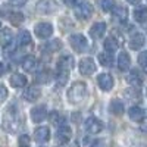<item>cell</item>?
<instances>
[{
  "mask_svg": "<svg viewBox=\"0 0 147 147\" xmlns=\"http://www.w3.org/2000/svg\"><path fill=\"white\" fill-rule=\"evenodd\" d=\"M138 63H140L143 68L147 69V50L140 53V56H138Z\"/></svg>",
  "mask_w": 147,
  "mask_h": 147,
  "instance_id": "37",
  "label": "cell"
},
{
  "mask_svg": "<svg viewBox=\"0 0 147 147\" xmlns=\"http://www.w3.org/2000/svg\"><path fill=\"white\" fill-rule=\"evenodd\" d=\"M125 97L128 100H140V91L136 90V87H132V88H128L125 90Z\"/></svg>",
  "mask_w": 147,
  "mask_h": 147,
  "instance_id": "34",
  "label": "cell"
},
{
  "mask_svg": "<svg viewBox=\"0 0 147 147\" xmlns=\"http://www.w3.org/2000/svg\"><path fill=\"white\" fill-rule=\"evenodd\" d=\"M3 128L7 129L9 132H15L19 128V119H18V113L13 112V109H9V112L5 115V124Z\"/></svg>",
  "mask_w": 147,
  "mask_h": 147,
  "instance_id": "3",
  "label": "cell"
},
{
  "mask_svg": "<svg viewBox=\"0 0 147 147\" xmlns=\"http://www.w3.org/2000/svg\"><path fill=\"white\" fill-rule=\"evenodd\" d=\"M105 49L109 53H115L118 50V40L115 38V37H107V38L105 40Z\"/></svg>",
  "mask_w": 147,
  "mask_h": 147,
  "instance_id": "27",
  "label": "cell"
},
{
  "mask_svg": "<svg viewBox=\"0 0 147 147\" xmlns=\"http://www.w3.org/2000/svg\"><path fill=\"white\" fill-rule=\"evenodd\" d=\"M46 118H47V109H46L44 105L35 106L31 110V119H32V122H35V124H40V122H43Z\"/></svg>",
  "mask_w": 147,
  "mask_h": 147,
  "instance_id": "10",
  "label": "cell"
},
{
  "mask_svg": "<svg viewBox=\"0 0 147 147\" xmlns=\"http://www.w3.org/2000/svg\"><path fill=\"white\" fill-rule=\"evenodd\" d=\"M97 84H99V87L103 90V91H109L113 88V77L110 75V74H100L99 78H97Z\"/></svg>",
  "mask_w": 147,
  "mask_h": 147,
  "instance_id": "8",
  "label": "cell"
},
{
  "mask_svg": "<svg viewBox=\"0 0 147 147\" xmlns=\"http://www.w3.org/2000/svg\"><path fill=\"white\" fill-rule=\"evenodd\" d=\"M0 27H2V22H0Z\"/></svg>",
  "mask_w": 147,
  "mask_h": 147,
  "instance_id": "45",
  "label": "cell"
},
{
  "mask_svg": "<svg viewBox=\"0 0 147 147\" xmlns=\"http://www.w3.org/2000/svg\"><path fill=\"white\" fill-rule=\"evenodd\" d=\"M109 109H110V112H112L113 115L119 116V115L124 113V102L119 100V99H113L112 102H110V107Z\"/></svg>",
  "mask_w": 147,
  "mask_h": 147,
  "instance_id": "21",
  "label": "cell"
},
{
  "mask_svg": "<svg viewBox=\"0 0 147 147\" xmlns=\"http://www.w3.org/2000/svg\"><path fill=\"white\" fill-rule=\"evenodd\" d=\"M35 9H37V12H40V13L47 15V13H52V12L57 10V6L52 2V0H40V2L37 3Z\"/></svg>",
  "mask_w": 147,
  "mask_h": 147,
  "instance_id": "11",
  "label": "cell"
},
{
  "mask_svg": "<svg viewBox=\"0 0 147 147\" xmlns=\"http://www.w3.org/2000/svg\"><path fill=\"white\" fill-rule=\"evenodd\" d=\"M75 15L78 19H88L91 15H93V6L90 3H80L77 7H75Z\"/></svg>",
  "mask_w": 147,
  "mask_h": 147,
  "instance_id": "6",
  "label": "cell"
},
{
  "mask_svg": "<svg viewBox=\"0 0 147 147\" xmlns=\"http://www.w3.org/2000/svg\"><path fill=\"white\" fill-rule=\"evenodd\" d=\"M7 19L12 25H19V24L24 22V15L21 12H9L7 13Z\"/></svg>",
  "mask_w": 147,
  "mask_h": 147,
  "instance_id": "28",
  "label": "cell"
},
{
  "mask_svg": "<svg viewBox=\"0 0 147 147\" xmlns=\"http://www.w3.org/2000/svg\"><path fill=\"white\" fill-rule=\"evenodd\" d=\"M65 2V5H68V6H75L77 5V0H63Z\"/></svg>",
  "mask_w": 147,
  "mask_h": 147,
  "instance_id": "41",
  "label": "cell"
},
{
  "mask_svg": "<svg viewBox=\"0 0 147 147\" xmlns=\"http://www.w3.org/2000/svg\"><path fill=\"white\" fill-rule=\"evenodd\" d=\"M9 2L13 5V6H24L27 3V0H9Z\"/></svg>",
  "mask_w": 147,
  "mask_h": 147,
  "instance_id": "39",
  "label": "cell"
},
{
  "mask_svg": "<svg viewBox=\"0 0 147 147\" xmlns=\"http://www.w3.org/2000/svg\"><path fill=\"white\" fill-rule=\"evenodd\" d=\"M46 49H47L49 52H57L59 49H62V41L57 40V38H55V40L49 41V43L46 44Z\"/></svg>",
  "mask_w": 147,
  "mask_h": 147,
  "instance_id": "33",
  "label": "cell"
},
{
  "mask_svg": "<svg viewBox=\"0 0 147 147\" xmlns=\"http://www.w3.org/2000/svg\"><path fill=\"white\" fill-rule=\"evenodd\" d=\"M127 81H128V84L132 85V87H140V85L143 84V78H141L140 72H138L137 69H132V71L128 72Z\"/></svg>",
  "mask_w": 147,
  "mask_h": 147,
  "instance_id": "17",
  "label": "cell"
},
{
  "mask_svg": "<svg viewBox=\"0 0 147 147\" xmlns=\"http://www.w3.org/2000/svg\"><path fill=\"white\" fill-rule=\"evenodd\" d=\"M40 96H41V90L38 87H35V85H31V87L27 88L25 93H24V99L27 102H37L40 99Z\"/></svg>",
  "mask_w": 147,
  "mask_h": 147,
  "instance_id": "13",
  "label": "cell"
},
{
  "mask_svg": "<svg viewBox=\"0 0 147 147\" xmlns=\"http://www.w3.org/2000/svg\"><path fill=\"white\" fill-rule=\"evenodd\" d=\"M85 96H87V85H85V82H82V81L74 82L68 90V100L72 105L81 103L85 99Z\"/></svg>",
  "mask_w": 147,
  "mask_h": 147,
  "instance_id": "1",
  "label": "cell"
},
{
  "mask_svg": "<svg viewBox=\"0 0 147 147\" xmlns=\"http://www.w3.org/2000/svg\"><path fill=\"white\" fill-rule=\"evenodd\" d=\"M128 116L131 121H136V122H141L144 119V110L140 106H132L128 110Z\"/></svg>",
  "mask_w": 147,
  "mask_h": 147,
  "instance_id": "19",
  "label": "cell"
},
{
  "mask_svg": "<svg viewBox=\"0 0 147 147\" xmlns=\"http://www.w3.org/2000/svg\"><path fill=\"white\" fill-rule=\"evenodd\" d=\"M129 65H131V57L127 52H121L119 56H118V68L119 71L125 72L129 69Z\"/></svg>",
  "mask_w": 147,
  "mask_h": 147,
  "instance_id": "16",
  "label": "cell"
},
{
  "mask_svg": "<svg viewBox=\"0 0 147 147\" xmlns=\"http://www.w3.org/2000/svg\"><path fill=\"white\" fill-rule=\"evenodd\" d=\"M146 43V38H144V35L140 34V32H136L132 37H131V40H129V47L132 49V50H138V49H141Z\"/></svg>",
  "mask_w": 147,
  "mask_h": 147,
  "instance_id": "18",
  "label": "cell"
},
{
  "mask_svg": "<svg viewBox=\"0 0 147 147\" xmlns=\"http://www.w3.org/2000/svg\"><path fill=\"white\" fill-rule=\"evenodd\" d=\"M12 40H13V34H12L10 30H3L0 32V44L3 47H7L12 43Z\"/></svg>",
  "mask_w": 147,
  "mask_h": 147,
  "instance_id": "22",
  "label": "cell"
},
{
  "mask_svg": "<svg viewBox=\"0 0 147 147\" xmlns=\"http://www.w3.org/2000/svg\"><path fill=\"white\" fill-rule=\"evenodd\" d=\"M112 13H113V16H115L116 19H119V21H125V19L128 18V10H127V7H124V6H115V7L112 9Z\"/></svg>",
  "mask_w": 147,
  "mask_h": 147,
  "instance_id": "23",
  "label": "cell"
},
{
  "mask_svg": "<svg viewBox=\"0 0 147 147\" xmlns=\"http://www.w3.org/2000/svg\"><path fill=\"white\" fill-rule=\"evenodd\" d=\"M134 19L137 22H146L147 21V7L146 6H138L134 10Z\"/></svg>",
  "mask_w": 147,
  "mask_h": 147,
  "instance_id": "24",
  "label": "cell"
},
{
  "mask_svg": "<svg viewBox=\"0 0 147 147\" xmlns=\"http://www.w3.org/2000/svg\"><path fill=\"white\" fill-rule=\"evenodd\" d=\"M63 147H80V146H78V143L74 141V143H66V144H63Z\"/></svg>",
  "mask_w": 147,
  "mask_h": 147,
  "instance_id": "42",
  "label": "cell"
},
{
  "mask_svg": "<svg viewBox=\"0 0 147 147\" xmlns=\"http://www.w3.org/2000/svg\"><path fill=\"white\" fill-rule=\"evenodd\" d=\"M49 118H50V122H52V124H55V125H57V127H60V125L65 124V118L60 115L57 110H53Z\"/></svg>",
  "mask_w": 147,
  "mask_h": 147,
  "instance_id": "31",
  "label": "cell"
},
{
  "mask_svg": "<svg viewBox=\"0 0 147 147\" xmlns=\"http://www.w3.org/2000/svg\"><path fill=\"white\" fill-rule=\"evenodd\" d=\"M69 44L77 53H82L88 49V41L82 34H74L69 37Z\"/></svg>",
  "mask_w": 147,
  "mask_h": 147,
  "instance_id": "2",
  "label": "cell"
},
{
  "mask_svg": "<svg viewBox=\"0 0 147 147\" xmlns=\"http://www.w3.org/2000/svg\"><path fill=\"white\" fill-rule=\"evenodd\" d=\"M9 82L12 87H15V88H22V87H25L27 85V77L25 75H22V74H13V75H10L9 78Z\"/></svg>",
  "mask_w": 147,
  "mask_h": 147,
  "instance_id": "14",
  "label": "cell"
},
{
  "mask_svg": "<svg viewBox=\"0 0 147 147\" xmlns=\"http://www.w3.org/2000/svg\"><path fill=\"white\" fill-rule=\"evenodd\" d=\"M69 80V71H63V69H57L56 72V82L59 85H65Z\"/></svg>",
  "mask_w": 147,
  "mask_h": 147,
  "instance_id": "29",
  "label": "cell"
},
{
  "mask_svg": "<svg viewBox=\"0 0 147 147\" xmlns=\"http://www.w3.org/2000/svg\"><path fill=\"white\" fill-rule=\"evenodd\" d=\"M103 129V124L102 121L96 119V118H88L85 121V131L88 134H99Z\"/></svg>",
  "mask_w": 147,
  "mask_h": 147,
  "instance_id": "9",
  "label": "cell"
},
{
  "mask_svg": "<svg viewBox=\"0 0 147 147\" xmlns=\"http://www.w3.org/2000/svg\"><path fill=\"white\" fill-rule=\"evenodd\" d=\"M96 63H94V60L91 57H84L81 59V62H80V72L82 74V75H93V74L96 72Z\"/></svg>",
  "mask_w": 147,
  "mask_h": 147,
  "instance_id": "5",
  "label": "cell"
},
{
  "mask_svg": "<svg viewBox=\"0 0 147 147\" xmlns=\"http://www.w3.org/2000/svg\"><path fill=\"white\" fill-rule=\"evenodd\" d=\"M71 137H72V129H71L66 124L60 125L59 129H57V132H56V138H57V141H59L60 144H66V143H69Z\"/></svg>",
  "mask_w": 147,
  "mask_h": 147,
  "instance_id": "7",
  "label": "cell"
},
{
  "mask_svg": "<svg viewBox=\"0 0 147 147\" xmlns=\"http://www.w3.org/2000/svg\"><path fill=\"white\" fill-rule=\"evenodd\" d=\"M5 72H6V68H5V65H3L2 62H0V77H2Z\"/></svg>",
  "mask_w": 147,
  "mask_h": 147,
  "instance_id": "43",
  "label": "cell"
},
{
  "mask_svg": "<svg viewBox=\"0 0 147 147\" xmlns=\"http://www.w3.org/2000/svg\"><path fill=\"white\" fill-rule=\"evenodd\" d=\"M140 129H141L143 132H146V134H147V118H144V119L141 121V124H140Z\"/></svg>",
  "mask_w": 147,
  "mask_h": 147,
  "instance_id": "40",
  "label": "cell"
},
{
  "mask_svg": "<svg viewBox=\"0 0 147 147\" xmlns=\"http://www.w3.org/2000/svg\"><path fill=\"white\" fill-rule=\"evenodd\" d=\"M22 68L25 71H34L37 68V59L34 56H25L22 60Z\"/></svg>",
  "mask_w": 147,
  "mask_h": 147,
  "instance_id": "26",
  "label": "cell"
},
{
  "mask_svg": "<svg viewBox=\"0 0 147 147\" xmlns=\"http://www.w3.org/2000/svg\"><path fill=\"white\" fill-rule=\"evenodd\" d=\"M52 78H53V74L49 71V69L40 71L38 74H37V77H35V80L38 81V82H41V84H49V82L52 81Z\"/></svg>",
  "mask_w": 147,
  "mask_h": 147,
  "instance_id": "25",
  "label": "cell"
},
{
  "mask_svg": "<svg viewBox=\"0 0 147 147\" xmlns=\"http://www.w3.org/2000/svg\"><path fill=\"white\" fill-rule=\"evenodd\" d=\"M34 32H35V35L38 37V38H43V40L49 38V37L53 34V25L49 24V22H40V24L35 25Z\"/></svg>",
  "mask_w": 147,
  "mask_h": 147,
  "instance_id": "4",
  "label": "cell"
},
{
  "mask_svg": "<svg viewBox=\"0 0 147 147\" xmlns=\"http://www.w3.org/2000/svg\"><path fill=\"white\" fill-rule=\"evenodd\" d=\"M18 44L19 46H28V44H31V35H30V32L28 31H21L19 34H18Z\"/></svg>",
  "mask_w": 147,
  "mask_h": 147,
  "instance_id": "30",
  "label": "cell"
},
{
  "mask_svg": "<svg viewBox=\"0 0 147 147\" xmlns=\"http://www.w3.org/2000/svg\"><path fill=\"white\" fill-rule=\"evenodd\" d=\"M72 66H74V59H72V56H69V55H65V56H62V57L57 60V69L71 71Z\"/></svg>",
  "mask_w": 147,
  "mask_h": 147,
  "instance_id": "20",
  "label": "cell"
},
{
  "mask_svg": "<svg viewBox=\"0 0 147 147\" xmlns=\"http://www.w3.org/2000/svg\"><path fill=\"white\" fill-rule=\"evenodd\" d=\"M34 140L37 143H46L50 140V129L49 127H38L34 131Z\"/></svg>",
  "mask_w": 147,
  "mask_h": 147,
  "instance_id": "12",
  "label": "cell"
},
{
  "mask_svg": "<svg viewBox=\"0 0 147 147\" xmlns=\"http://www.w3.org/2000/svg\"><path fill=\"white\" fill-rule=\"evenodd\" d=\"M18 143H19V147H30V144H31L30 136H27V134H22V136H19Z\"/></svg>",
  "mask_w": 147,
  "mask_h": 147,
  "instance_id": "36",
  "label": "cell"
},
{
  "mask_svg": "<svg viewBox=\"0 0 147 147\" xmlns=\"http://www.w3.org/2000/svg\"><path fill=\"white\" fill-rule=\"evenodd\" d=\"M99 60H100V65H103V66H112V63H113L112 53H109V52L100 53L99 55Z\"/></svg>",
  "mask_w": 147,
  "mask_h": 147,
  "instance_id": "32",
  "label": "cell"
},
{
  "mask_svg": "<svg viewBox=\"0 0 147 147\" xmlns=\"http://www.w3.org/2000/svg\"><path fill=\"white\" fill-rule=\"evenodd\" d=\"M127 2H128V3H131V5H138V3L141 2V0H127Z\"/></svg>",
  "mask_w": 147,
  "mask_h": 147,
  "instance_id": "44",
  "label": "cell"
},
{
  "mask_svg": "<svg viewBox=\"0 0 147 147\" xmlns=\"http://www.w3.org/2000/svg\"><path fill=\"white\" fill-rule=\"evenodd\" d=\"M99 5H100L102 10H105V12H112V9L115 7L113 0H100Z\"/></svg>",
  "mask_w": 147,
  "mask_h": 147,
  "instance_id": "35",
  "label": "cell"
},
{
  "mask_svg": "<svg viewBox=\"0 0 147 147\" xmlns=\"http://www.w3.org/2000/svg\"><path fill=\"white\" fill-rule=\"evenodd\" d=\"M106 32V24L105 22H96L90 28V37L91 38H100Z\"/></svg>",
  "mask_w": 147,
  "mask_h": 147,
  "instance_id": "15",
  "label": "cell"
},
{
  "mask_svg": "<svg viewBox=\"0 0 147 147\" xmlns=\"http://www.w3.org/2000/svg\"><path fill=\"white\" fill-rule=\"evenodd\" d=\"M6 99H7V88L0 84V103H3Z\"/></svg>",
  "mask_w": 147,
  "mask_h": 147,
  "instance_id": "38",
  "label": "cell"
}]
</instances>
